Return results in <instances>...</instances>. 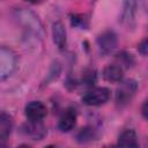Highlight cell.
Here are the masks:
<instances>
[{
  "instance_id": "1",
  "label": "cell",
  "mask_w": 148,
  "mask_h": 148,
  "mask_svg": "<svg viewBox=\"0 0 148 148\" xmlns=\"http://www.w3.org/2000/svg\"><path fill=\"white\" fill-rule=\"evenodd\" d=\"M17 67L16 53L6 46H0V80L9 77Z\"/></svg>"
},
{
  "instance_id": "2",
  "label": "cell",
  "mask_w": 148,
  "mask_h": 148,
  "mask_svg": "<svg viewBox=\"0 0 148 148\" xmlns=\"http://www.w3.org/2000/svg\"><path fill=\"white\" fill-rule=\"evenodd\" d=\"M136 90H138V83L134 80H125L123 82L120 81V84L117 88V92H116L117 104L120 106L128 104L134 97Z\"/></svg>"
},
{
  "instance_id": "3",
  "label": "cell",
  "mask_w": 148,
  "mask_h": 148,
  "mask_svg": "<svg viewBox=\"0 0 148 148\" xmlns=\"http://www.w3.org/2000/svg\"><path fill=\"white\" fill-rule=\"evenodd\" d=\"M16 15H17L18 21L23 24V27L25 29H28L29 31H31L32 34H35L37 36L43 35L42 24H40L38 17L32 12L27 10V9H20L16 12Z\"/></svg>"
},
{
  "instance_id": "4",
  "label": "cell",
  "mask_w": 148,
  "mask_h": 148,
  "mask_svg": "<svg viewBox=\"0 0 148 148\" xmlns=\"http://www.w3.org/2000/svg\"><path fill=\"white\" fill-rule=\"evenodd\" d=\"M110 95H111V92L108 88L98 87V88H94V89L87 91L82 97V102L87 105L97 106V105H102V104L106 103L110 98Z\"/></svg>"
},
{
  "instance_id": "5",
  "label": "cell",
  "mask_w": 148,
  "mask_h": 148,
  "mask_svg": "<svg viewBox=\"0 0 148 148\" xmlns=\"http://www.w3.org/2000/svg\"><path fill=\"white\" fill-rule=\"evenodd\" d=\"M97 47L102 56H108L117 46V35L112 30H105L97 37Z\"/></svg>"
},
{
  "instance_id": "6",
  "label": "cell",
  "mask_w": 148,
  "mask_h": 148,
  "mask_svg": "<svg viewBox=\"0 0 148 148\" xmlns=\"http://www.w3.org/2000/svg\"><path fill=\"white\" fill-rule=\"evenodd\" d=\"M47 114L46 106L39 101H32L25 105V116L29 120L39 121L43 120Z\"/></svg>"
},
{
  "instance_id": "7",
  "label": "cell",
  "mask_w": 148,
  "mask_h": 148,
  "mask_svg": "<svg viewBox=\"0 0 148 148\" xmlns=\"http://www.w3.org/2000/svg\"><path fill=\"white\" fill-rule=\"evenodd\" d=\"M22 130H23L24 134L32 140H42L46 134V127L44 126L42 120H39V121L29 120L28 123H25L23 125Z\"/></svg>"
},
{
  "instance_id": "8",
  "label": "cell",
  "mask_w": 148,
  "mask_h": 148,
  "mask_svg": "<svg viewBox=\"0 0 148 148\" xmlns=\"http://www.w3.org/2000/svg\"><path fill=\"white\" fill-rule=\"evenodd\" d=\"M136 12H138V1L136 0H124L123 22L127 27H132L134 24Z\"/></svg>"
},
{
  "instance_id": "9",
  "label": "cell",
  "mask_w": 148,
  "mask_h": 148,
  "mask_svg": "<svg viewBox=\"0 0 148 148\" xmlns=\"http://www.w3.org/2000/svg\"><path fill=\"white\" fill-rule=\"evenodd\" d=\"M75 124H76V112L73 109H68L61 114L58 127L61 132H69L74 128Z\"/></svg>"
},
{
  "instance_id": "10",
  "label": "cell",
  "mask_w": 148,
  "mask_h": 148,
  "mask_svg": "<svg viewBox=\"0 0 148 148\" xmlns=\"http://www.w3.org/2000/svg\"><path fill=\"white\" fill-rule=\"evenodd\" d=\"M52 37L53 42L59 50H64L66 47V30L64 24L60 21H57L52 25Z\"/></svg>"
},
{
  "instance_id": "11",
  "label": "cell",
  "mask_w": 148,
  "mask_h": 148,
  "mask_svg": "<svg viewBox=\"0 0 148 148\" xmlns=\"http://www.w3.org/2000/svg\"><path fill=\"white\" fill-rule=\"evenodd\" d=\"M124 76V71L119 65H108L103 69V77L109 82H120Z\"/></svg>"
},
{
  "instance_id": "12",
  "label": "cell",
  "mask_w": 148,
  "mask_h": 148,
  "mask_svg": "<svg viewBox=\"0 0 148 148\" xmlns=\"http://www.w3.org/2000/svg\"><path fill=\"white\" fill-rule=\"evenodd\" d=\"M118 145L121 147H138V138L136 133L133 130H125L118 139Z\"/></svg>"
},
{
  "instance_id": "13",
  "label": "cell",
  "mask_w": 148,
  "mask_h": 148,
  "mask_svg": "<svg viewBox=\"0 0 148 148\" xmlns=\"http://www.w3.org/2000/svg\"><path fill=\"white\" fill-rule=\"evenodd\" d=\"M13 128V119L7 113L0 114V140H7Z\"/></svg>"
},
{
  "instance_id": "14",
  "label": "cell",
  "mask_w": 148,
  "mask_h": 148,
  "mask_svg": "<svg viewBox=\"0 0 148 148\" xmlns=\"http://www.w3.org/2000/svg\"><path fill=\"white\" fill-rule=\"evenodd\" d=\"M92 138H94V130L89 127L82 128L77 134V141L80 142H86L88 140H91Z\"/></svg>"
},
{
  "instance_id": "15",
  "label": "cell",
  "mask_w": 148,
  "mask_h": 148,
  "mask_svg": "<svg viewBox=\"0 0 148 148\" xmlns=\"http://www.w3.org/2000/svg\"><path fill=\"white\" fill-rule=\"evenodd\" d=\"M71 21H72V24L77 28L83 29V28L88 27V20L83 15H74V16H72Z\"/></svg>"
},
{
  "instance_id": "16",
  "label": "cell",
  "mask_w": 148,
  "mask_h": 148,
  "mask_svg": "<svg viewBox=\"0 0 148 148\" xmlns=\"http://www.w3.org/2000/svg\"><path fill=\"white\" fill-rule=\"evenodd\" d=\"M117 59L120 61V62H119V66H120V67H121V64H124V65H126L127 67H130V66H131V64H132V61H133V59H132L131 54H126V53L118 54ZM121 68H123V67H121Z\"/></svg>"
},
{
  "instance_id": "17",
  "label": "cell",
  "mask_w": 148,
  "mask_h": 148,
  "mask_svg": "<svg viewBox=\"0 0 148 148\" xmlns=\"http://www.w3.org/2000/svg\"><path fill=\"white\" fill-rule=\"evenodd\" d=\"M139 52L142 56H147V53H148V42H147L146 38L139 44Z\"/></svg>"
},
{
  "instance_id": "18",
  "label": "cell",
  "mask_w": 148,
  "mask_h": 148,
  "mask_svg": "<svg viewBox=\"0 0 148 148\" xmlns=\"http://www.w3.org/2000/svg\"><path fill=\"white\" fill-rule=\"evenodd\" d=\"M142 114H143V118H147V102H145L142 106Z\"/></svg>"
},
{
  "instance_id": "19",
  "label": "cell",
  "mask_w": 148,
  "mask_h": 148,
  "mask_svg": "<svg viewBox=\"0 0 148 148\" xmlns=\"http://www.w3.org/2000/svg\"><path fill=\"white\" fill-rule=\"evenodd\" d=\"M27 1L32 2V3H39V2H42V1H44V0H27Z\"/></svg>"
}]
</instances>
